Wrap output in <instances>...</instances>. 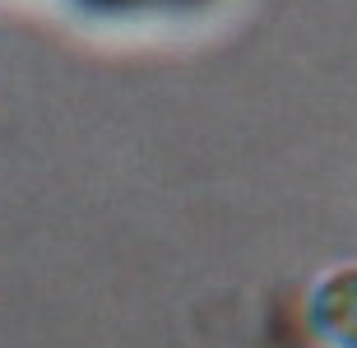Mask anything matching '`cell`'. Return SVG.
Returning <instances> with one entry per match:
<instances>
[{
  "instance_id": "1",
  "label": "cell",
  "mask_w": 357,
  "mask_h": 348,
  "mask_svg": "<svg viewBox=\"0 0 357 348\" xmlns=\"http://www.w3.org/2000/svg\"><path fill=\"white\" fill-rule=\"evenodd\" d=\"M75 19L98 28H181L199 24L213 10H223V0H61Z\"/></svg>"
},
{
  "instance_id": "2",
  "label": "cell",
  "mask_w": 357,
  "mask_h": 348,
  "mask_svg": "<svg viewBox=\"0 0 357 348\" xmlns=\"http://www.w3.org/2000/svg\"><path fill=\"white\" fill-rule=\"evenodd\" d=\"M306 330L320 348H357V260L325 269L311 283Z\"/></svg>"
}]
</instances>
